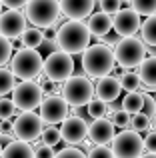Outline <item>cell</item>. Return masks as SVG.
<instances>
[{
    "instance_id": "obj_31",
    "label": "cell",
    "mask_w": 156,
    "mask_h": 158,
    "mask_svg": "<svg viewBox=\"0 0 156 158\" xmlns=\"http://www.w3.org/2000/svg\"><path fill=\"white\" fill-rule=\"evenodd\" d=\"M16 106L10 98H0V120H12Z\"/></svg>"
},
{
    "instance_id": "obj_17",
    "label": "cell",
    "mask_w": 156,
    "mask_h": 158,
    "mask_svg": "<svg viewBox=\"0 0 156 158\" xmlns=\"http://www.w3.org/2000/svg\"><path fill=\"white\" fill-rule=\"evenodd\" d=\"M94 4H96V0H60V10L68 18L80 22V18H86L92 14Z\"/></svg>"
},
{
    "instance_id": "obj_15",
    "label": "cell",
    "mask_w": 156,
    "mask_h": 158,
    "mask_svg": "<svg viewBox=\"0 0 156 158\" xmlns=\"http://www.w3.org/2000/svg\"><path fill=\"white\" fill-rule=\"evenodd\" d=\"M114 124L106 118H98L88 126V138L92 140L96 146H104V144L114 140Z\"/></svg>"
},
{
    "instance_id": "obj_1",
    "label": "cell",
    "mask_w": 156,
    "mask_h": 158,
    "mask_svg": "<svg viewBox=\"0 0 156 158\" xmlns=\"http://www.w3.org/2000/svg\"><path fill=\"white\" fill-rule=\"evenodd\" d=\"M82 68L88 76L92 78H104L110 76L114 68H116V58L114 50L106 44H94L88 46L82 52Z\"/></svg>"
},
{
    "instance_id": "obj_35",
    "label": "cell",
    "mask_w": 156,
    "mask_h": 158,
    "mask_svg": "<svg viewBox=\"0 0 156 158\" xmlns=\"http://www.w3.org/2000/svg\"><path fill=\"white\" fill-rule=\"evenodd\" d=\"M54 158H86V154L82 150H78V148L68 146V148H62L60 152H56Z\"/></svg>"
},
{
    "instance_id": "obj_18",
    "label": "cell",
    "mask_w": 156,
    "mask_h": 158,
    "mask_svg": "<svg viewBox=\"0 0 156 158\" xmlns=\"http://www.w3.org/2000/svg\"><path fill=\"white\" fill-rule=\"evenodd\" d=\"M88 30L90 36H98V38H104L110 30H112V16L104 14V12H96L88 18Z\"/></svg>"
},
{
    "instance_id": "obj_25",
    "label": "cell",
    "mask_w": 156,
    "mask_h": 158,
    "mask_svg": "<svg viewBox=\"0 0 156 158\" xmlns=\"http://www.w3.org/2000/svg\"><path fill=\"white\" fill-rule=\"evenodd\" d=\"M16 88V76L8 68H0V96L12 92Z\"/></svg>"
},
{
    "instance_id": "obj_27",
    "label": "cell",
    "mask_w": 156,
    "mask_h": 158,
    "mask_svg": "<svg viewBox=\"0 0 156 158\" xmlns=\"http://www.w3.org/2000/svg\"><path fill=\"white\" fill-rule=\"evenodd\" d=\"M120 84H122V90H126V94L138 92V88H140V78H138L136 72H124L120 76Z\"/></svg>"
},
{
    "instance_id": "obj_14",
    "label": "cell",
    "mask_w": 156,
    "mask_h": 158,
    "mask_svg": "<svg viewBox=\"0 0 156 158\" xmlns=\"http://www.w3.org/2000/svg\"><path fill=\"white\" fill-rule=\"evenodd\" d=\"M60 136L68 144H80L88 138V124L80 116H68L60 126Z\"/></svg>"
},
{
    "instance_id": "obj_39",
    "label": "cell",
    "mask_w": 156,
    "mask_h": 158,
    "mask_svg": "<svg viewBox=\"0 0 156 158\" xmlns=\"http://www.w3.org/2000/svg\"><path fill=\"white\" fill-rule=\"evenodd\" d=\"M42 84H40V88H42V94H46V96H52V94H56V90H58V84L52 80H46V78H42Z\"/></svg>"
},
{
    "instance_id": "obj_8",
    "label": "cell",
    "mask_w": 156,
    "mask_h": 158,
    "mask_svg": "<svg viewBox=\"0 0 156 158\" xmlns=\"http://www.w3.org/2000/svg\"><path fill=\"white\" fill-rule=\"evenodd\" d=\"M112 146V156L114 158H142V152H144V140H142L140 134L132 130H122L114 136Z\"/></svg>"
},
{
    "instance_id": "obj_40",
    "label": "cell",
    "mask_w": 156,
    "mask_h": 158,
    "mask_svg": "<svg viewBox=\"0 0 156 158\" xmlns=\"http://www.w3.org/2000/svg\"><path fill=\"white\" fill-rule=\"evenodd\" d=\"M40 50L48 52V56H50L52 52L58 50V44H56V40H48V38H44V40H42V44H40Z\"/></svg>"
},
{
    "instance_id": "obj_16",
    "label": "cell",
    "mask_w": 156,
    "mask_h": 158,
    "mask_svg": "<svg viewBox=\"0 0 156 158\" xmlns=\"http://www.w3.org/2000/svg\"><path fill=\"white\" fill-rule=\"evenodd\" d=\"M120 92H122V84H120V78L118 76H104V78H100L98 80V84H96V98L98 100H102V102H114L118 96H120Z\"/></svg>"
},
{
    "instance_id": "obj_49",
    "label": "cell",
    "mask_w": 156,
    "mask_h": 158,
    "mask_svg": "<svg viewBox=\"0 0 156 158\" xmlns=\"http://www.w3.org/2000/svg\"><path fill=\"white\" fill-rule=\"evenodd\" d=\"M154 100H156V96H154Z\"/></svg>"
},
{
    "instance_id": "obj_12",
    "label": "cell",
    "mask_w": 156,
    "mask_h": 158,
    "mask_svg": "<svg viewBox=\"0 0 156 158\" xmlns=\"http://www.w3.org/2000/svg\"><path fill=\"white\" fill-rule=\"evenodd\" d=\"M26 32V16L18 10H6L0 14V34L16 40Z\"/></svg>"
},
{
    "instance_id": "obj_45",
    "label": "cell",
    "mask_w": 156,
    "mask_h": 158,
    "mask_svg": "<svg viewBox=\"0 0 156 158\" xmlns=\"http://www.w3.org/2000/svg\"><path fill=\"white\" fill-rule=\"evenodd\" d=\"M150 126H152V130L156 132V114L152 116V118H150Z\"/></svg>"
},
{
    "instance_id": "obj_10",
    "label": "cell",
    "mask_w": 156,
    "mask_h": 158,
    "mask_svg": "<svg viewBox=\"0 0 156 158\" xmlns=\"http://www.w3.org/2000/svg\"><path fill=\"white\" fill-rule=\"evenodd\" d=\"M44 122L40 118V114L34 112H22L18 118L14 120V134L18 136L20 142H34L42 136Z\"/></svg>"
},
{
    "instance_id": "obj_36",
    "label": "cell",
    "mask_w": 156,
    "mask_h": 158,
    "mask_svg": "<svg viewBox=\"0 0 156 158\" xmlns=\"http://www.w3.org/2000/svg\"><path fill=\"white\" fill-rule=\"evenodd\" d=\"M142 114H146L148 118H152L156 114V100H154V96H150L146 92H144V108H142Z\"/></svg>"
},
{
    "instance_id": "obj_26",
    "label": "cell",
    "mask_w": 156,
    "mask_h": 158,
    "mask_svg": "<svg viewBox=\"0 0 156 158\" xmlns=\"http://www.w3.org/2000/svg\"><path fill=\"white\" fill-rule=\"evenodd\" d=\"M132 2V10L138 16H154L156 14V0H130Z\"/></svg>"
},
{
    "instance_id": "obj_2",
    "label": "cell",
    "mask_w": 156,
    "mask_h": 158,
    "mask_svg": "<svg viewBox=\"0 0 156 158\" xmlns=\"http://www.w3.org/2000/svg\"><path fill=\"white\" fill-rule=\"evenodd\" d=\"M56 44L58 50L66 54H78L84 52L90 46V30L86 24L78 22V20H70V22L62 24L56 32Z\"/></svg>"
},
{
    "instance_id": "obj_22",
    "label": "cell",
    "mask_w": 156,
    "mask_h": 158,
    "mask_svg": "<svg viewBox=\"0 0 156 158\" xmlns=\"http://www.w3.org/2000/svg\"><path fill=\"white\" fill-rule=\"evenodd\" d=\"M140 32H142V42L148 44V46H156V14L148 16L142 22Z\"/></svg>"
},
{
    "instance_id": "obj_7",
    "label": "cell",
    "mask_w": 156,
    "mask_h": 158,
    "mask_svg": "<svg viewBox=\"0 0 156 158\" xmlns=\"http://www.w3.org/2000/svg\"><path fill=\"white\" fill-rule=\"evenodd\" d=\"M44 74H46L48 80L56 82V84H62L68 78H72V72H74V60H72L70 54L56 50L52 52L50 56H46L44 60Z\"/></svg>"
},
{
    "instance_id": "obj_43",
    "label": "cell",
    "mask_w": 156,
    "mask_h": 158,
    "mask_svg": "<svg viewBox=\"0 0 156 158\" xmlns=\"http://www.w3.org/2000/svg\"><path fill=\"white\" fill-rule=\"evenodd\" d=\"M118 42H120V36H118L116 32H108V34L104 36V44L106 46H116Z\"/></svg>"
},
{
    "instance_id": "obj_41",
    "label": "cell",
    "mask_w": 156,
    "mask_h": 158,
    "mask_svg": "<svg viewBox=\"0 0 156 158\" xmlns=\"http://www.w3.org/2000/svg\"><path fill=\"white\" fill-rule=\"evenodd\" d=\"M0 2H2L4 6L8 8V10H18L20 6H24V4H28L30 0H0Z\"/></svg>"
},
{
    "instance_id": "obj_34",
    "label": "cell",
    "mask_w": 156,
    "mask_h": 158,
    "mask_svg": "<svg viewBox=\"0 0 156 158\" xmlns=\"http://www.w3.org/2000/svg\"><path fill=\"white\" fill-rule=\"evenodd\" d=\"M56 156V152H54V148L52 146H46V144H36V148H34V158H54Z\"/></svg>"
},
{
    "instance_id": "obj_47",
    "label": "cell",
    "mask_w": 156,
    "mask_h": 158,
    "mask_svg": "<svg viewBox=\"0 0 156 158\" xmlns=\"http://www.w3.org/2000/svg\"><path fill=\"white\" fill-rule=\"evenodd\" d=\"M2 150H4V148H2V144H0V158H2Z\"/></svg>"
},
{
    "instance_id": "obj_30",
    "label": "cell",
    "mask_w": 156,
    "mask_h": 158,
    "mask_svg": "<svg viewBox=\"0 0 156 158\" xmlns=\"http://www.w3.org/2000/svg\"><path fill=\"white\" fill-rule=\"evenodd\" d=\"M10 58H12V42L6 36L0 34V68H2Z\"/></svg>"
},
{
    "instance_id": "obj_13",
    "label": "cell",
    "mask_w": 156,
    "mask_h": 158,
    "mask_svg": "<svg viewBox=\"0 0 156 158\" xmlns=\"http://www.w3.org/2000/svg\"><path fill=\"white\" fill-rule=\"evenodd\" d=\"M142 22H140V16L128 8V10H120L112 16V28L120 38H128V36H134L138 30H140Z\"/></svg>"
},
{
    "instance_id": "obj_19",
    "label": "cell",
    "mask_w": 156,
    "mask_h": 158,
    "mask_svg": "<svg viewBox=\"0 0 156 158\" xmlns=\"http://www.w3.org/2000/svg\"><path fill=\"white\" fill-rule=\"evenodd\" d=\"M138 78L140 84H144L148 90H156V58H144L138 66Z\"/></svg>"
},
{
    "instance_id": "obj_5",
    "label": "cell",
    "mask_w": 156,
    "mask_h": 158,
    "mask_svg": "<svg viewBox=\"0 0 156 158\" xmlns=\"http://www.w3.org/2000/svg\"><path fill=\"white\" fill-rule=\"evenodd\" d=\"M94 96V84L86 76H72L62 86V98L68 106H88Z\"/></svg>"
},
{
    "instance_id": "obj_3",
    "label": "cell",
    "mask_w": 156,
    "mask_h": 158,
    "mask_svg": "<svg viewBox=\"0 0 156 158\" xmlns=\"http://www.w3.org/2000/svg\"><path fill=\"white\" fill-rule=\"evenodd\" d=\"M44 68V58L38 50L32 48H22V50L14 52L10 58V72L22 82H30L36 76H40Z\"/></svg>"
},
{
    "instance_id": "obj_20",
    "label": "cell",
    "mask_w": 156,
    "mask_h": 158,
    "mask_svg": "<svg viewBox=\"0 0 156 158\" xmlns=\"http://www.w3.org/2000/svg\"><path fill=\"white\" fill-rule=\"evenodd\" d=\"M2 158H34V148L26 142L12 140V142H8L6 146H4Z\"/></svg>"
},
{
    "instance_id": "obj_44",
    "label": "cell",
    "mask_w": 156,
    "mask_h": 158,
    "mask_svg": "<svg viewBox=\"0 0 156 158\" xmlns=\"http://www.w3.org/2000/svg\"><path fill=\"white\" fill-rule=\"evenodd\" d=\"M12 48H14V50H16V52H18V50H22V48H24V44H22V40H20V38H16V40H14V42H12Z\"/></svg>"
},
{
    "instance_id": "obj_32",
    "label": "cell",
    "mask_w": 156,
    "mask_h": 158,
    "mask_svg": "<svg viewBox=\"0 0 156 158\" xmlns=\"http://www.w3.org/2000/svg\"><path fill=\"white\" fill-rule=\"evenodd\" d=\"M112 124L116 128H128L130 126V114H126L124 110L112 112Z\"/></svg>"
},
{
    "instance_id": "obj_23",
    "label": "cell",
    "mask_w": 156,
    "mask_h": 158,
    "mask_svg": "<svg viewBox=\"0 0 156 158\" xmlns=\"http://www.w3.org/2000/svg\"><path fill=\"white\" fill-rule=\"evenodd\" d=\"M20 40H22L24 48L36 50V48H40V44H42V40H44V32L38 30V28H26V32L20 36Z\"/></svg>"
},
{
    "instance_id": "obj_38",
    "label": "cell",
    "mask_w": 156,
    "mask_h": 158,
    "mask_svg": "<svg viewBox=\"0 0 156 158\" xmlns=\"http://www.w3.org/2000/svg\"><path fill=\"white\" fill-rule=\"evenodd\" d=\"M142 140H144V150H148V154H156V132L150 130Z\"/></svg>"
},
{
    "instance_id": "obj_6",
    "label": "cell",
    "mask_w": 156,
    "mask_h": 158,
    "mask_svg": "<svg viewBox=\"0 0 156 158\" xmlns=\"http://www.w3.org/2000/svg\"><path fill=\"white\" fill-rule=\"evenodd\" d=\"M146 56V46L140 38L136 36H128V38H120V42L114 46V58L116 64L122 68H132V66H140Z\"/></svg>"
},
{
    "instance_id": "obj_28",
    "label": "cell",
    "mask_w": 156,
    "mask_h": 158,
    "mask_svg": "<svg viewBox=\"0 0 156 158\" xmlns=\"http://www.w3.org/2000/svg\"><path fill=\"white\" fill-rule=\"evenodd\" d=\"M42 144H46V146H56V144L62 140V136H60V128L56 126H46L42 130Z\"/></svg>"
},
{
    "instance_id": "obj_11",
    "label": "cell",
    "mask_w": 156,
    "mask_h": 158,
    "mask_svg": "<svg viewBox=\"0 0 156 158\" xmlns=\"http://www.w3.org/2000/svg\"><path fill=\"white\" fill-rule=\"evenodd\" d=\"M40 118L42 122H48V126L54 124H62L68 118V104L60 94H52V96H44L42 104H40Z\"/></svg>"
},
{
    "instance_id": "obj_42",
    "label": "cell",
    "mask_w": 156,
    "mask_h": 158,
    "mask_svg": "<svg viewBox=\"0 0 156 158\" xmlns=\"http://www.w3.org/2000/svg\"><path fill=\"white\" fill-rule=\"evenodd\" d=\"M12 132H14V122H12V120H2V122H0V134L10 136Z\"/></svg>"
},
{
    "instance_id": "obj_46",
    "label": "cell",
    "mask_w": 156,
    "mask_h": 158,
    "mask_svg": "<svg viewBox=\"0 0 156 158\" xmlns=\"http://www.w3.org/2000/svg\"><path fill=\"white\" fill-rule=\"evenodd\" d=\"M142 158H156V154H142Z\"/></svg>"
},
{
    "instance_id": "obj_33",
    "label": "cell",
    "mask_w": 156,
    "mask_h": 158,
    "mask_svg": "<svg viewBox=\"0 0 156 158\" xmlns=\"http://www.w3.org/2000/svg\"><path fill=\"white\" fill-rule=\"evenodd\" d=\"M98 4H100L102 12L108 16H114L116 12H120V0H100Z\"/></svg>"
},
{
    "instance_id": "obj_37",
    "label": "cell",
    "mask_w": 156,
    "mask_h": 158,
    "mask_svg": "<svg viewBox=\"0 0 156 158\" xmlns=\"http://www.w3.org/2000/svg\"><path fill=\"white\" fill-rule=\"evenodd\" d=\"M86 158H114V156H112V150L108 146H94Z\"/></svg>"
},
{
    "instance_id": "obj_4",
    "label": "cell",
    "mask_w": 156,
    "mask_h": 158,
    "mask_svg": "<svg viewBox=\"0 0 156 158\" xmlns=\"http://www.w3.org/2000/svg\"><path fill=\"white\" fill-rule=\"evenodd\" d=\"M60 16V0H30L26 4V20L36 28H50Z\"/></svg>"
},
{
    "instance_id": "obj_21",
    "label": "cell",
    "mask_w": 156,
    "mask_h": 158,
    "mask_svg": "<svg viewBox=\"0 0 156 158\" xmlns=\"http://www.w3.org/2000/svg\"><path fill=\"white\" fill-rule=\"evenodd\" d=\"M144 108V92H130L122 98V108L126 114H138Z\"/></svg>"
},
{
    "instance_id": "obj_48",
    "label": "cell",
    "mask_w": 156,
    "mask_h": 158,
    "mask_svg": "<svg viewBox=\"0 0 156 158\" xmlns=\"http://www.w3.org/2000/svg\"><path fill=\"white\" fill-rule=\"evenodd\" d=\"M0 14H2V2H0Z\"/></svg>"
},
{
    "instance_id": "obj_9",
    "label": "cell",
    "mask_w": 156,
    "mask_h": 158,
    "mask_svg": "<svg viewBox=\"0 0 156 158\" xmlns=\"http://www.w3.org/2000/svg\"><path fill=\"white\" fill-rule=\"evenodd\" d=\"M42 88L36 82H20L16 84V88L12 90V102L18 110L22 112H32L34 108H40L42 104Z\"/></svg>"
},
{
    "instance_id": "obj_24",
    "label": "cell",
    "mask_w": 156,
    "mask_h": 158,
    "mask_svg": "<svg viewBox=\"0 0 156 158\" xmlns=\"http://www.w3.org/2000/svg\"><path fill=\"white\" fill-rule=\"evenodd\" d=\"M150 118L146 114H142V112H138V114H134L132 118H130V130L136 132V134H148L150 132Z\"/></svg>"
},
{
    "instance_id": "obj_29",
    "label": "cell",
    "mask_w": 156,
    "mask_h": 158,
    "mask_svg": "<svg viewBox=\"0 0 156 158\" xmlns=\"http://www.w3.org/2000/svg\"><path fill=\"white\" fill-rule=\"evenodd\" d=\"M106 112H108V104H106V102L98 100V98H92V100H90V104H88V114L92 116L94 120L104 118Z\"/></svg>"
}]
</instances>
